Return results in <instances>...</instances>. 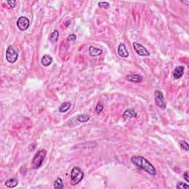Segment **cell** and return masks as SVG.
<instances>
[{
	"label": "cell",
	"mask_w": 189,
	"mask_h": 189,
	"mask_svg": "<svg viewBox=\"0 0 189 189\" xmlns=\"http://www.w3.org/2000/svg\"><path fill=\"white\" fill-rule=\"evenodd\" d=\"M131 163L142 170H144L151 175H156L157 171L154 166L145 157L142 156H134L131 158Z\"/></svg>",
	"instance_id": "obj_1"
},
{
	"label": "cell",
	"mask_w": 189,
	"mask_h": 189,
	"mask_svg": "<svg viewBox=\"0 0 189 189\" xmlns=\"http://www.w3.org/2000/svg\"><path fill=\"white\" fill-rule=\"evenodd\" d=\"M184 70L185 67L183 66H179V67H176L173 72V76H174V79L177 80L181 78L184 74Z\"/></svg>",
	"instance_id": "obj_9"
},
{
	"label": "cell",
	"mask_w": 189,
	"mask_h": 189,
	"mask_svg": "<svg viewBox=\"0 0 189 189\" xmlns=\"http://www.w3.org/2000/svg\"><path fill=\"white\" fill-rule=\"evenodd\" d=\"M180 147H181L183 149L185 150L186 151H188L189 146H188V144L187 142L184 141V140H183V141H181L180 142Z\"/></svg>",
	"instance_id": "obj_21"
},
{
	"label": "cell",
	"mask_w": 189,
	"mask_h": 189,
	"mask_svg": "<svg viewBox=\"0 0 189 189\" xmlns=\"http://www.w3.org/2000/svg\"><path fill=\"white\" fill-rule=\"evenodd\" d=\"M117 53L122 58H126L129 56V52L125 44H123V43L120 44V45L118 46V48H117Z\"/></svg>",
	"instance_id": "obj_8"
},
{
	"label": "cell",
	"mask_w": 189,
	"mask_h": 189,
	"mask_svg": "<svg viewBox=\"0 0 189 189\" xmlns=\"http://www.w3.org/2000/svg\"><path fill=\"white\" fill-rule=\"evenodd\" d=\"M84 174L81 169L78 167H74L71 171L70 174V180H71V184L72 185L78 184L81 180L84 179Z\"/></svg>",
	"instance_id": "obj_3"
},
{
	"label": "cell",
	"mask_w": 189,
	"mask_h": 189,
	"mask_svg": "<svg viewBox=\"0 0 189 189\" xmlns=\"http://www.w3.org/2000/svg\"><path fill=\"white\" fill-rule=\"evenodd\" d=\"M70 107H71V103L70 101H67V102H64L61 104V106L58 108V111L61 113L67 112L70 109Z\"/></svg>",
	"instance_id": "obj_15"
},
{
	"label": "cell",
	"mask_w": 189,
	"mask_h": 189,
	"mask_svg": "<svg viewBox=\"0 0 189 189\" xmlns=\"http://www.w3.org/2000/svg\"><path fill=\"white\" fill-rule=\"evenodd\" d=\"M176 188L178 189H185V188H189V185L188 184H186V183L180 182V183H177Z\"/></svg>",
	"instance_id": "obj_19"
},
{
	"label": "cell",
	"mask_w": 189,
	"mask_h": 189,
	"mask_svg": "<svg viewBox=\"0 0 189 189\" xmlns=\"http://www.w3.org/2000/svg\"><path fill=\"white\" fill-rule=\"evenodd\" d=\"M127 81L133 83H139L143 80V77L138 74H132V75H129L126 76Z\"/></svg>",
	"instance_id": "obj_12"
},
{
	"label": "cell",
	"mask_w": 189,
	"mask_h": 189,
	"mask_svg": "<svg viewBox=\"0 0 189 189\" xmlns=\"http://www.w3.org/2000/svg\"><path fill=\"white\" fill-rule=\"evenodd\" d=\"M103 110H104V105L101 103H98L95 107V111H96L97 114H100L101 112H102Z\"/></svg>",
	"instance_id": "obj_20"
},
{
	"label": "cell",
	"mask_w": 189,
	"mask_h": 189,
	"mask_svg": "<svg viewBox=\"0 0 189 189\" xmlns=\"http://www.w3.org/2000/svg\"><path fill=\"white\" fill-rule=\"evenodd\" d=\"M5 184L7 187L10 188H15L16 186L18 185V180H17L16 178H11V179H9V180H6Z\"/></svg>",
	"instance_id": "obj_14"
},
{
	"label": "cell",
	"mask_w": 189,
	"mask_h": 189,
	"mask_svg": "<svg viewBox=\"0 0 189 189\" xmlns=\"http://www.w3.org/2000/svg\"><path fill=\"white\" fill-rule=\"evenodd\" d=\"M18 54L16 51L14 50V47L11 45H10L9 47H8L6 51V59L8 62L11 63H15L16 61L18 59Z\"/></svg>",
	"instance_id": "obj_5"
},
{
	"label": "cell",
	"mask_w": 189,
	"mask_h": 189,
	"mask_svg": "<svg viewBox=\"0 0 189 189\" xmlns=\"http://www.w3.org/2000/svg\"><path fill=\"white\" fill-rule=\"evenodd\" d=\"M98 6H99L100 8H105V9H107V8H109L110 4L107 2H98Z\"/></svg>",
	"instance_id": "obj_22"
},
{
	"label": "cell",
	"mask_w": 189,
	"mask_h": 189,
	"mask_svg": "<svg viewBox=\"0 0 189 189\" xmlns=\"http://www.w3.org/2000/svg\"><path fill=\"white\" fill-rule=\"evenodd\" d=\"M16 1H7V3L9 5L10 7L11 8H15L16 5Z\"/></svg>",
	"instance_id": "obj_24"
},
{
	"label": "cell",
	"mask_w": 189,
	"mask_h": 189,
	"mask_svg": "<svg viewBox=\"0 0 189 189\" xmlns=\"http://www.w3.org/2000/svg\"><path fill=\"white\" fill-rule=\"evenodd\" d=\"M53 188L55 189H61V188H64L65 186H64V183H63L62 179L58 177V178L56 179V180L55 181L53 185Z\"/></svg>",
	"instance_id": "obj_16"
},
{
	"label": "cell",
	"mask_w": 189,
	"mask_h": 189,
	"mask_svg": "<svg viewBox=\"0 0 189 189\" xmlns=\"http://www.w3.org/2000/svg\"><path fill=\"white\" fill-rule=\"evenodd\" d=\"M90 119V117L87 114H80L77 117V120L81 123L87 122Z\"/></svg>",
	"instance_id": "obj_18"
},
{
	"label": "cell",
	"mask_w": 189,
	"mask_h": 189,
	"mask_svg": "<svg viewBox=\"0 0 189 189\" xmlns=\"http://www.w3.org/2000/svg\"><path fill=\"white\" fill-rule=\"evenodd\" d=\"M103 53V50L101 49H98L96 47H94L92 46H90L89 48V54L92 57H96L98 55H101Z\"/></svg>",
	"instance_id": "obj_11"
},
{
	"label": "cell",
	"mask_w": 189,
	"mask_h": 189,
	"mask_svg": "<svg viewBox=\"0 0 189 189\" xmlns=\"http://www.w3.org/2000/svg\"><path fill=\"white\" fill-rule=\"evenodd\" d=\"M58 38H59V32L57 30H55L51 33L50 37V41L52 43H55L58 41Z\"/></svg>",
	"instance_id": "obj_17"
},
{
	"label": "cell",
	"mask_w": 189,
	"mask_h": 189,
	"mask_svg": "<svg viewBox=\"0 0 189 189\" xmlns=\"http://www.w3.org/2000/svg\"><path fill=\"white\" fill-rule=\"evenodd\" d=\"M132 44L134 50L137 53V55H140V56H148L150 55L149 52L147 50L146 48L142 44H139L137 42H134Z\"/></svg>",
	"instance_id": "obj_6"
},
{
	"label": "cell",
	"mask_w": 189,
	"mask_h": 189,
	"mask_svg": "<svg viewBox=\"0 0 189 189\" xmlns=\"http://www.w3.org/2000/svg\"><path fill=\"white\" fill-rule=\"evenodd\" d=\"M46 155H47V151L45 149H41L37 151L32 160L33 168H34V169L39 168L42 165Z\"/></svg>",
	"instance_id": "obj_2"
},
{
	"label": "cell",
	"mask_w": 189,
	"mask_h": 189,
	"mask_svg": "<svg viewBox=\"0 0 189 189\" xmlns=\"http://www.w3.org/2000/svg\"><path fill=\"white\" fill-rule=\"evenodd\" d=\"M76 36L75 34H70L68 37H67V41H76Z\"/></svg>",
	"instance_id": "obj_23"
},
{
	"label": "cell",
	"mask_w": 189,
	"mask_h": 189,
	"mask_svg": "<svg viewBox=\"0 0 189 189\" xmlns=\"http://www.w3.org/2000/svg\"><path fill=\"white\" fill-rule=\"evenodd\" d=\"M53 62V58L50 55H44L41 58V63L44 67H48Z\"/></svg>",
	"instance_id": "obj_13"
},
{
	"label": "cell",
	"mask_w": 189,
	"mask_h": 189,
	"mask_svg": "<svg viewBox=\"0 0 189 189\" xmlns=\"http://www.w3.org/2000/svg\"><path fill=\"white\" fill-rule=\"evenodd\" d=\"M137 112L134 111L132 109H128L124 112V114H123V118L124 120L129 119V118H133V117H137Z\"/></svg>",
	"instance_id": "obj_10"
},
{
	"label": "cell",
	"mask_w": 189,
	"mask_h": 189,
	"mask_svg": "<svg viewBox=\"0 0 189 189\" xmlns=\"http://www.w3.org/2000/svg\"><path fill=\"white\" fill-rule=\"evenodd\" d=\"M154 101L157 107L160 108L164 109L166 108V103L164 99V95L160 90H155L154 92Z\"/></svg>",
	"instance_id": "obj_4"
},
{
	"label": "cell",
	"mask_w": 189,
	"mask_h": 189,
	"mask_svg": "<svg viewBox=\"0 0 189 189\" xmlns=\"http://www.w3.org/2000/svg\"><path fill=\"white\" fill-rule=\"evenodd\" d=\"M17 27L21 31H25L29 28L30 21L27 17L21 16L18 18L16 22Z\"/></svg>",
	"instance_id": "obj_7"
},
{
	"label": "cell",
	"mask_w": 189,
	"mask_h": 189,
	"mask_svg": "<svg viewBox=\"0 0 189 189\" xmlns=\"http://www.w3.org/2000/svg\"><path fill=\"white\" fill-rule=\"evenodd\" d=\"M182 2H183V3L186 4V5H188L189 4V1H187V2H185V1H182Z\"/></svg>",
	"instance_id": "obj_26"
},
{
	"label": "cell",
	"mask_w": 189,
	"mask_h": 189,
	"mask_svg": "<svg viewBox=\"0 0 189 189\" xmlns=\"http://www.w3.org/2000/svg\"><path fill=\"white\" fill-rule=\"evenodd\" d=\"M183 177H184L185 180H186L187 183H189V179H188V171H185V172L183 174Z\"/></svg>",
	"instance_id": "obj_25"
}]
</instances>
